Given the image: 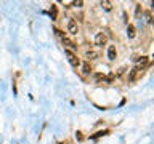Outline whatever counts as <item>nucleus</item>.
<instances>
[{
    "instance_id": "f257e3e1",
    "label": "nucleus",
    "mask_w": 154,
    "mask_h": 144,
    "mask_svg": "<svg viewBox=\"0 0 154 144\" xmlns=\"http://www.w3.org/2000/svg\"><path fill=\"white\" fill-rule=\"evenodd\" d=\"M143 71H145V69H143V67H140L138 64H136V66L128 72V82H135L136 78H140L143 75Z\"/></svg>"
},
{
    "instance_id": "f03ea898",
    "label": "nucleus",
    "mask_w": 154,
    "mask_h": 144,
    "mask_svg": "<svg viewBox=\"0 0 154 144\" xmlns=\"http://www.w3.org/2000/svg\"><path fill=\"white\" fill-rule=\"evenodd\" d=\"M108 43V34L104 32V30H101V32L97 34V37H95V45L97 47H103Z\"/></svg>"
},
{
    "instance_id": "7ed1b4c3",
    "label": "nucleus",
    "mask_w": 154,
    "mask_h": 144,
    "mask_svg": "<svg viewBox=\"0 0 154 144\" xmlns=\"http://www.w3.org/2000/svg\"><path fill=\"white\" fill-rule=\"evenodd\" d=\"M64 53H66V56H67V59H69L71 66H74V67L80 66V59H79V58L72 53V51H69V50H66V48H64Z\"/></svg>"
},
{
    "instance_id": "20e7f679",
    "label": "nucleus",
    "mask_w": 154,
    "mask_h": 144,
    "mask_svg": "<svg viewBox=\"0 0 154 144\" xmlns=\"http://www.w3.org/2000/svg\"><path fill=\"white\" fill-rule=\"evenodd\" d=\"M67 32H69L71 35H77L79 26H77V23L74 21V19H69V21H67Z\"/></svg>"
},
{
    "instance_id": "39448f33",
    "label": "nucleus",
    "mask_w": 154,
    "mask_h": 144,
    "mask_svg": "<svg viewBox=\"0 0 154 144\" xmlns=\"http://www.w3.org/2000/svg\"><path fill=\"white\" fill-rule=\"evenodd\" d=\"M61 40H63V43H64V45H66L67 48H66V50H77V43H74L72 42V40H71V39H67V37L66 35H64L63 37V39H61Z\"/></svg>"
},
{
    "instance_id": "423d86ee",
    "label": "nucleus",
    "mask_w": 154,
    "mask_h": 144,
    "mask_svg": "<svg viewBox=\"0 0 154 144\" xmlns=\"http://www.w3.org/2000/svg\"><path fill=\"white\" fill-rule=\"evenodd\" d=\"M98 56H100V53H98L97 50H88L87 53H85V58H87V63H88V61H93V59H97Z\"/></svg>"
},
{
    "instance_id": "0eeeda50",
    "label": "nucleus",
    "mask_w": 154,
    "mask_h": 144,
    "mask_svg": "<svg viewBox=\"0 0 154 144\" xmlns=\"http://www.w3.org/2000/svg\"><path fill=\"white\" fill-rule=\"evenodd\" d=\"M108 58L111 61H114L116 58H117V50H116L114 45H109V48H108Z\"/></svg>"
},
{
    "instance_id": "6e6552de",
    "label": "nucleus",
    "mask_w": 154,
    "mask_h": 144,
    "mask_svg": "<svg viewBox=\"0 0 154 144\" xmlns=\"http://www.w3.org/2000/svg\"><path fill=\"white\" fill-rule=\"evenodd\" d=\"M135 26H133V24H128L127 26V35H128V39H133V37H135Z\"/></svg>"
},
{
    "instance_id": "1a4fd4ad",
    "label": "nucleus",
    "mask_w": 154,
    "mask_h": 144,
    "mask_svg": "<svg viewBox=\"0 0 154 144\" xmlns=\"http://www.w3.org/2000/svg\"><path fill=\"white\" fill-rule=\"evenodd\" d=\"M100 5L106 10V11H111V10H112V3H111V2H108V0H101Z\"/></svg>"
},
{
    "instance_id": "9d476101",
    "label": "nucleus",
    "mask_w": 154,
    "mask_h": 144,
    "mask_svg": "<svg viewBox=\"0 0 154 144\" xmlns=\"http://www.w3.org/2000/svg\"><path fill=\"white\" fill-rule=\"evenodd\" d=\"M82 72H84L85 75H88V74H90V72H92V66H90V64L87 63V61H85V63L82 64Z\"/></svg>"
},
{
    "instance_id": "9b49d317",
    "label": "nucleus",
    "mask_w": 154,
    "mask_h": 144,
    "mask_svg": "<svg viewBox=\"0 0 154 144\" xmlns=\"http://www.w3.org/2000/svg\"><path fill=\"white\" fill-rule=\"evenodd\" d=\"M50 16H51V19H56V16H58V8H56V5H51V8H50Z\"/></svg>"
},
{
    "instance_id": "f8f14e48",
    "label": "nucleus",
    "mask_w": 154,
    "mask_h": 144,
    "mask_svg": "<svg viewBox=\"0 0 154 144\" xmlns=\"http://www.w3.org/2000/svg\"><path fill=\"white\" fill-rule=\"evenodd\" d=\"M108 130H104V131H98V133H95V135H92L90 136V139H97V138H101V136H106L108 135Z\"/></svg>"
},
{
    "instance_id": "ddd939ff",
    "label": "nucleus",
    "mask_w": 154,
    "mask_h": 144,
    "mask_svg": "<svg viewBox=\"0 0 154 144\" xmlns=\"http://www.w3.org/2000/svg\"><path fill=\"white\" fill-rule=\"evenodd\" d=\"M72 5L74 6H82L84 5V2H82V0H79V2H72Z\"/></svg>"
},
{
    "instance_id": "4468645a",
    "label": "nucleus",
    "mask_w": 154,
    "mask_h": 144,
    "mask_svg": "<svg viewBox=\"0 0 154 144\" xmlns=\"http://www.w3.org/2000/svg\"><path fill=\"white\" fill-rule=\"evenodd\" d=\"M76 138H77V139H82V133H80V131L76 133Z\"/></svg>"
}]
</instances>
